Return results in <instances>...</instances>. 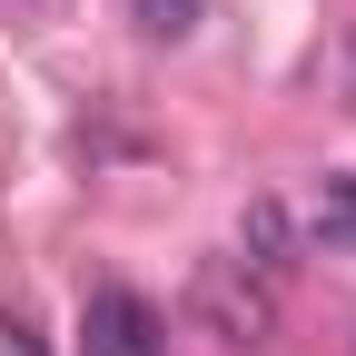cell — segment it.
Returning <instances> with one entry per match:
<instances>
[{
	"label": "cell",
	"instance_id": "5b68a950",
	"mask_svg": "<svg viewBox=\"0 0 356 356\" xmlns=\"http://www.w3.org/2000/svg\"><path fill=\"white\" fill-rule=\"evenodd\" d=\"M149 30H188V0H149Z\"/></svg>",
	"mask_w": 356,
	"mask_h": 356
},
{
	"label": "cell",
	"instance_id": "6da1fadb",
	"mask_svg": "<svg viewBox=\"0 0 356 356\" xmlns=\"http://www.w3.org/2000/svg\"><path fill=\"white\" fill-rule=\"evenodd\" d=\"M188 317L218 337V346H257L277 327V277H257L248 257H198L188 277Z\"/></svg>",
	"mask_w": 356,
	"mask_h": 356
},
{
	"label": "cell",
	"instance_id": "8992f818",
	"mask_svg": "<svg viewBox=\"0 0 356 356\" xmlns=\"http://www.w3.org/2000/svg\"><path fill=\"white\" fill-rule=\"evenodd\" d=\"M346 89H356V50H346Z\"/></svg>",
	"mask_w": 356,
	"mask_h": 356
},
{
	"label": "cell",
	"instance_id": "3957f363",
	"mask_svg": "<svg viewBox=\"0 0 356 356\" xmlns=\"http://www.w3.org/2000/svg\"><path fill=\"white\" fill-rule=\"evenodd\" d=\"M238 257L257 267V277H277V267H287V208H277V198H248V218H238Z\"/></svg>",
	"mask_w": 356,
	"mask_h": 356
},
{
	"label": "cell",
	"instance_id": "7a4b0ae2",
	"mask_svg": "<svg viewBox=\"0 0 356 356\" xmlns=\"http://www.w3.org/2000/svg\"><path fill=\"white\" fill-rule=\"evenodd\" d=\"M79 356H168V317L139 287H89L79 297Z\"/></svg>",
	"mask_w": 356,
	"mask_h": 356
},
{
	"label": "cell",
	"instance_id": "277c9868",
	"mask_svg": "<svg viewBox=\"0 0 356 356\" xmlns=\"http://www.w3.org/2000/svg\"><path fill=\"white\" fill-rule=\"evenodd\" d=\"M307 238H317L327 257H356V178H327L317 208H307Z\"/></svg>",
	"mask_w": 356,
	"mask_h": 356
}]
</instances>
